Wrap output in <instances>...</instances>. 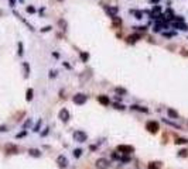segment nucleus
<instances>
[{"label":"nucleus","instance_id":"nucleus-1","mask_svg":"<svg viewBox=\"0 0 188 169\" xmlns=\"http://www.w3.org/2000/svg\"><path fill=\"white\" fill-rule=\"evenodd\" d=\"M110 165V162L106 159V158H99V159L95 162V166H96V169H108Z\"/></svg>","mask_w":188,"mask_h":169},{"label":"nucleus","instance_id":"nucleus-2","mask_svg":"<svg viewBox=\"0 0 188 169\" xmlns=\"http://www.w3.org/2000/svg\"><path fill=\"white\" fill-rule=\"evenodd\" d=\"M57 163H58V166H60L61 169H64V168L68 166V159L64 157V155H60V157L57 158Z\"/></svg>","mask_w":188,"mask_h":169},{"label":"nucleus","instance_id":"nucleus-3","mask_svg":"<svg viewBox=\"0 0 188 169\" xmlns=\"http://www.w3.org/2000/svg\"><path fill=\"white\" fill-rule=\"evenodd\" d=\"M147 130H149L150 133H157L158 131V124L154 123V121H150V123H147Z\"/></svg>","mask_w":188,"mask_h":169},{"label":"nucleus","instance_id":"nucleus-4","mask_svg":"<svg viewBox=\"0 0 188 169\" xmlns=\"http://www.w3.org/2000/svg\"><path fill=\"white\" fill-rule=\"evenodd\" d=\"M74 138H75L76 141H79V142H84L86 139V135L82 133V131H76V133L74 134Z\"/></svg>","mask_w":188,"mask_h":169},{"label":"nucleus","instance_id":"nucleus-5","mask_svg":"<svg viewBox=\"0 0 188 169\" xmlns=\"http://www.w3.org/2000/svg\"><path fill=\"white\" fill-rule=\"evenodd\" d=\"M60 116H61L62 120H68V111H67V110H62V111L60 113Z\"/></svg>","mask_w":188,"mask_h":169},{"label":"nucleus","instance_id":"nucleus-6","mask_svg":"<svg viewBox=\"0 0 188 169\" xmlns=\"http://www.w3.org/2000/svg\"><path fill=\"white\" fill-rule=\"evenodd\" d=\"M28 152H30V155H33V157H40V155H41L38 149H30Z\"/></svg>","mask_w":188,"mask_h":169},{"label":"nucleus","instance_id":"nucleus-7","mask_svg":"<svg viewBox=\"0 0 188 169\" xmlns=\"http://www.w3.org/2000/svg\"><path fill=\"white\" fill-rule=\"evenodd\" d=\"M149 168H150V169H160V165H154V162H151V163L149 165Z\"/></svg>","mask_w":188,"mask_h":169},{"label":"nucleus","instance_id":"nucleus-8","mask_svg":"<svg viewBox=\"0 0 188 169\" xmlns=\"http://www.w3.org/2000/svg\"><path fill=\"white\" fill-rule=\"evenodd\" d=\"M168 114H170L171 117H174V118H177V116H178L175 111H174V110H168Z\"/></svg>","mask_w":188,"mask_h":169},{"label":"nucleus","instance_id":"nucleus-9","mask_svg":"<svg viewBox=\"0 0 188 169\" xmlns=\"http://www.w3.org/2000/svg\"><path fill=\"white\" fill-rule=\"evenodd\" d=\"M74 154H75V155H76V157H79V155H81V151H79V149H76V151H75V152H74Z\"/></svg>","mask_w":188,"mask_h":169}]
</instances>
